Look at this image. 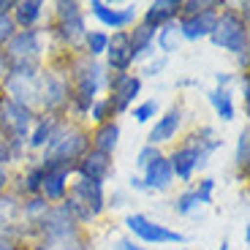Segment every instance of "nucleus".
Wrapping results in <instances>:
<instances>
[{"label": "nucleus", "mask_w": 250, "mask_h": 250, "mask_svg": "<svg viewBox=\"0 0 250 250\" xmlns=\"http://www.w3.org/2000/svg\"><path fill=\"white\" fill-rule=\"evenodd\" d=\"M104 207V199H101V188L98 182H90V180H82L79 185L74 188V196H71V209L79 212V218H93V215L101 212Z\"/></svg>", "instance_id": "obj_1"}, {"label": "nucleus", "mask_w": 250, "mask_h": 250, "mask_svg": "<svg viewBox=\"0 0 250 250\" xmlns=\"http://www.w3.org/2000/svg\"><path fill=\"white\" fill-rule=\"evenodd\" d=\"M0 128L11 133L14 142H19L27 131V109L14 104L11 98H0Z\"/></svg>", "instance_id": "obj_2"}, {"label": "nucleus", "mask_w": 250, "mask_h": 250, "mask_svg": "<svg viewBox=\"0 0 250 250\" xmlns=\"http://www.w3.org/2000/svg\"><path fill=\"white\" fill-rule=\"evenodd\" d=\"M212 38H215V44L229 46V49H234V52L245 49V27H242V22H239L234 14H226L218 25H215Z\"/></svg>", "instance_id": "obj_3"}, {"label": "nucleus", "mask_w": 250, "mask_h": 250, "mask_svg": "<svg viewBox=\"0 0 250 250\" xmlns=\"http://www.w3.org/2000/svg\"><path fill=\"white\" fill-rule=\"evenodd\" d=\"M125 226H128L133 234H139L142 239H147V242H182V234L169 231V229H163V226H158V223H150V220L142 218V215H128Z\"/></svg>", "instance_id": "obj_4"}, {"label": "nucleus", "mask_w": 250, "mask_h": 250, "mask_svg": "<svg viewBox=\"0 0 250 250\" xmlns=\"http://www.w3.org/2000/svg\"><path fill=\"white\" fill-rule=\"evenodd\" d=\"M82 150H84V136H82V133H71V136L60 139L49 152L46 169H65V163H68L71 158H76Z\"/></svg>", "instance_id": "obj_5"}, {"label": "nucleus", "mask_w": 250, "mask_h": 250, "mask_svg": "<svg viewBox=\"0 0 250 250\" xmlns=\"http://www.w3.org/2000/svg\"><path fill=\"white\" fill-rule=\"evenodd\" d=\"M8 52H11V57L22 65V62H30L33 57H36L38 52V44H36V33L33 30H25V33H19L17 38H14L11 44H8Z\"/></svg>", "instance_id": "obj_6"}, {"label": "nucleus", "mask_w": 250, "mask_h": 250, "mask_svg": "<svg viewBox=\"0 0 250 250\" xmlns=\"http://www.w3.org/2000/svg\"><path fill=\"white\" fill-rule=\"evenodd\" d=\"M215 25H218L215 14L212 11H201V14H193L190 19L182 22V33H185L188 38H201V36H207V33H212Z\"/></svg>", "instance_id": "obj_7"}, {"label": "nucleus", "mask_w": 250, "mask_h": 250, "mask_svg": "<svg viewBox=\"0 0 250 250\" xmlns=\"http://www.w3.org/2000/svg\"><path fill=\"white\" fill-rule=\"evenodd\" d=\"M60 17H62V36L68 41H76L82 36V19H79V6L76 3H60Z\"/></svg>", "instance_id": "obj_8"}, {"label": "nucleus", "mask_w": 250, "mask_h": 250, "mask_svg": "<svg viewBox=\"0 0 250 250\" xmlns=\"http://www.w3.org/2000/svg\"><path fill=\"white\" fill-rule=\"evenodd\" d=\"M106 171H109L106 152H90V155L84 158V163H82V174H84V180H90V182H101L104 177H106Z\"/></svg>", "instance_id": "obj_9"}, {"label": "nucleus", "mask_w": 250, "mask_h": 250, "mask_svg": "<svg viewBox=\"0 0 250 250\" xmlns=\"http://www.w3.org/2000/svg\"><path fill=\"white\" fill-rule=\"evenodd\" d=\"M106 46H112V52H109V62H112L114 68H128V62H131V44H128V36L125 33H117V36L112 38V44H106Z\"/></svg>", "instance_id": "obj_10"}, {"label": "nucleus", "mask_w": 250, "mask_h": 250, "mask_svg": "<svg viewBox=\"0 0 250 250\" xmlns=\"http://www.w3.org/2000/svg\"><path fill=\"white\" fill-rule=\"evenodd\" d=\"M169 180H171V166L166 161H163L161 155L155 158V161H150L147 163V185L150 188H166L169 185Z\"/></svg>", "instance_id": "obj_11"}, {"label": "nucleus", "mask_w": 250, "mask_h": 250, "mask_svg": "<svg viewBox=\"0 0 250 250\" xmlns=\"http://www.w3.org/2000/svg\"><path fill=\"white\" fill-rule=\"evenodd\" d=\"M93 11L101 22H106V25H112V27H123L133 19V8H128V11H109L104 3H93Z\"/></svg>", "instance_id": "obj_12"}, {"label": "nucleus", "mask_w": 250, "mask_h": 250, "mask_svg": "<svg viewBox=\"0 0 250 250\" xmlns=\"http://www.w3.org/2000/svg\"><path fill=\"white\" fill-rule=\"evenodd\" d=\"M95 84H98V68L93 71H84L79 76V90H76V101H79L82 109L90 106V95L95 93Z\"/></svg>", "instance_id": "obj_13"}, {"label": "nucleus", "mask_w": 250, "mask_h": 250, "mask_svg": "<svg viewBox=\"0 0 250 250\" xmlns=\"http://www.w3.org/2000/svg\"><path fill=\"white\" fill-rule=\"evenodd\" d=\"M139 93V79H131V76H123L117 82V93H114V106L125 109L131 104V98Z\"/></svg>", "instance_id": "obj_14"}, {"label": "nucleus", "mask_w": 250, "mask_h": 250, "mask_svg": "<svg viewBox=\"0 0 250 250\" xmlns=\"http://www.w3.org/2000/svg\"><path fill=\"white\" fill-rule=\"evenodd\" d=\"M180 8V3H174V0H158V3H152L150 11H147V25H161L163 19H169L171 14Z\"/></svg>", "instance_id": "obj_15"}, {"label": "nucleus", "mask_w": 250, "mask_h": 250, "mask_svg": "<svg viewBox=\"0 0 250 250\" xmlns=\"http://www.w3.org/2000/svg\"><path fill=\"white\" fill-rule=\"evenodd\" d=\"M62 180H65V169H46L44 171V180H41V185H44L46 196L49 199H60L62 196Z\"/></svg>", "instance_id": "obj_16"}, {"label": "nucleus", "mask_w": 250, "mask_h": 250, "mask_svg": "<svg viewBox=\"0 0 250 250\" xmlns=\"http://www.w3.org/2000/svg\"><path fill=\"white\" fill-rule=\"evenodd\" d=\"M177 125H180V112H177V109H171V112L155 125V131L150 133V139H152V142H166V139L177 131Z\"/></svg>", "instance_id": "obj_17"}, {"label": "nucleus", "mask_w": 250, "mask_h": 250, "mask_svg": "<svg viewBox=\"0 0 250 250\" xmlns=\"http://www.w3.org/2000/svg\"><path fill=\"white\" fill-rule=\"evenodd\" d=\"M199 163V152L196 150H182V152H177L174 155V171L180 177H190V171H193V166Z\"/></svg>", "instance_id": "obj_18"}, {"label": "nucleus", "mask_w": 250, "mask_h": 250, "mask_svg": "<svg viewBox=\"0 0 250 250\" xmlns=\"http://www.w3.org/2000/svg\"><path fill=\"white\" fill-rule=\"evenodd\" d=\"M209 98H212V106L218 109V114H220L223 120H231V117H234L231 98H229V93H226V90H215V93L209 95Z\"/></svg>", "instance_id": "obj_19"}, {"label": "nucleus", "mask_w": 250, "mask_h": 250, "mask_svg": "<svg viewBox=\"0 0 250 250\" xmlns=\"http://www.w3.org/2000/svg\"><path fill=\"white\" fill-rule=\"evenodd\" d=\"M117 125H104L98 131V136H95V142H98V147H101V152H106V150H112L114 144H117Z\"/></svg>", "instance_id": "obj_20"}, {"label": "nucleus", "mask_w": 250, "mask_h": 250, "mask_svg": "<svg viewBox=\"0 0 250 250\" xmlns=\"http://www.w3.org/2000/svg\"><path fill=\"white\" fill-rule=\"evenodd\" d=\"M38 11H41V3H36V0H30V3H17V19L22 22V25L36 22Z\"/></svg>", "instance_id": "obj_21"}, {"label": "nucleus", "mask_w": 250, "mask_h": 250, "mask_svg": "<svg viewBox=\"0 0 250 250\" xmlns=\"http://www.w3.org/2000/svg\"><path fill=\"white\" fill-rule=\"evenodd\" d=\"M150 38H152V27L150 25H142L136 33H133V38H128V44H131V55H139V52L147 46Z\"/></svg>", "instance_id": "obj_22"}, {"label": "nucleus", "mask_w": 250, "mask_h": 250, "mask_svg": "<svg viewBox=\"0 0 250 250\" xmlns=\"http://www.w3.org/2000/svg\"><path fill=\"white\" fill-rule=\"evenodd\" d=\"M87 41H90V52H93V55L104 52V49H106V44H109V38H106V36H101V33H93Z\"/></svg>", "instance_id": "obj_23"}, {"label": "nucleus", "mask_w": 250, "mask_h": 250, "mask_svg": "<svg viewBox=\"0 0 250 250\" xmlns=\"http://www.w3.org/2000/svg\"><path fill=\"white\" fill-rule=\"evenodd\" d=\"M237 161H239V166H248V131H242V136H239V144H237Z\"/></svg>", "instance_id": "obj_24"}, {"label": "nucleus", "mask_w": 250, "mask_h": 250, "mask_svg": "<svg viewBox=\"0 0 250 250\" xmlns=\"http://www.w3.org/2000/svg\"><path fill=\"white\" fill-rule=\"evenodd\" d=\"M174 36H177V27H174V25H169L166 30L161 33V46H163L166 52L174 49Z\"/></svg>", "instance_id": "obj_25"}, {"label": "nucleus", "mask_w": 250, "mask_h": 250, "mask_svg": "<svg viewBox=\"0 0 250 250\" xmlns=\"http://www.w3.org/2000/svg\"><path fill=\"white\" fill-rule=\"evenodd\" d=\"M49 131H52V123H41V125H38V131L33 133V144H36V147H38V144H44L46 136H49Z\"/></svg>", "instance_id": "obj_26"}, {"label": "nucleus", "mask_w": 250, "mask_h": 250, "mask_svg": "<svg viewBox=\"0 0 250 250\" xmlns=\"http://www.w3.org/2000/svg\"><path fill=\"white\" fill-rule=\"evenodd\" d=\"M152 114H155V101H150V104H144V106H139V109H136V120H139V123L150 120Z\"/></svg>", "instance_id": "obj_27"}, {"label": "nucleus", "mask_w": 250, "mask_h": 250, "mask_svg": "<svg viewBox=\"0 0 250 250\" xmlns=\"http://www.w3.org/2000/svg\"><path fill=\"white\" fill-rule=\"evenodd\" d=\"M196 201H199V199H196V193H185L180 201H177V209H180V212H188V209H190Z\"/></svg>", "instance_id": "obj_28"}, {"label": "nucleus", "mask_w": 250, "mask_h": 250, "mask_svg": "<svg viewBox=\"0 0 250 250\" xmlns=\"http://www.w3.org/2000/svg\"><path fill=\"white\" fill-rule=\"evenodd\" d=\"M11 30H14L11 19L0 17V44H3V41H6V38H11Z\"/></svg>", "instance_id": "obj_29"}, {"label": "nucleus", "mask_w": 250, "mask_h": 250, "mask_svg": "<svg viewBox=\"0 0 250 250\" xmlns=\"http://www.w3.org/2000/svg\"><path fill=\"white\" fill-rule=\"evenodd\" d=\"M109 106H112L109 101H104V104H95V106H93V117H95V120H104V117H106V112H109Z\"/></svg>", "instance_id": "obj_30"}, {"label": "nucleus", "mask_w": 250, "mask_h": 250, "mask_svg": "<svg viewBox=\"0 0 250 250\" xmlns=\"http://www.w3.org/2000/svg\"><path fill=\"white\" fill-rule=\"evenodd\" d=\"M209 190H212V180H207L204 185H201V190L196 193V199H199V201H209Z\"/></svg>", "instance_id": "obj_31"}, {"label": "nucleus", "mask_w": 250, "mask_h": 250, "mask_svg": "<svg viewBox=\"0 0 250 250\" xmlns=\"http://www.w3.org/2000/svg\"><path fill=\"white\" fill-rule=\"evenodd\" d=\"M41 180H44V171H33L30 180H27V188H30V190H36V188L41 185Z\"/></svg>", "instance_id": "obj_32"}, {"label": "nucleus", "mask_w": 250, "mask_h": 250, "mask_svg": "<svg viewBox=\"0 0 250 250\" xmlns=\"http://www.w3.org/2000/svg\"><path fill=\"white\" fill-rule=\"evenodd\" d=\"M155 158H158V152L152 150V147H147V150L139 155V163H150V161H155Z\"/></svg>", "instance_id": "obj_33"}, {"label": "nucleus", "mask_w": 250, "mask_h": 250, "mask_svg": "<svg viewBox=\"0 0 250 250\" xmlns=\"http://www.w3.org/2000/svg\"><path fill=\"white\" fill-rule=\"evenodd\" d=\"M114 250H142V248H136V245H131V242H125V239H123V242H117V248H114Z\"/></svg>", "instance_id": "obj_34"}, {"label": "nucleus", "mask_w": 250, "mask_h": 250, "mask_svg": "<svg viewBox=\"0 0 250 250\" xmlns=\"http://www.w3.org/2000/svg\"><path fill=\"white\" fill-rule=\"evenodd\" d=\"M6 158H8V147L3 142V133H0V161H6Z\"/></svg>", "instance_id": "obj_35"}, {"label": "nucleus", "mask_w": 250, "mask_h": 250, "mask_svg": "<svg viewBox=\"0 0 250 250\" xmlns=\"http://www.w3.org/2000/svg\"><path fill=\"white\" fill-rule=\"evenodd\" d=\"M6 8H11V3H0V17H3V11H6Z\"/></svg>", "instance_id": "obj_36"}, {"label": "nucleus", "mask_w": 250, "mask_h": 250, "mask_svg": "<svg viewBox=\"0 0 250 250\" xmlns=\"http://www.w3.org/2000/svg\"><path fill=\"white\" fill-rule=\"evenodd\" d=\"M3 182H6V174H3V169H0V188H3Z\"/></svg>", "instance_id": "obj_37"}, {"label": "nucleus", "mask_w": 250, "mask_h": 250, "mask_svg": "<svg viewBox=\"0 0 250 250\" xmlns=\"http://www.w3.org/2000/svg\"><path fill=\"white\" fill-rule=\"evenodd\" d=\"M0 250H14L11 245H0Z\"/></svg>", "instance_id": "obj_38"}, {"label": "nucleus", "mask_w": 250, "mask_h": 250, "mask_svg": "<svg viewBox=\"0 0 250 250\" xmlns=\"http://www.w3.org/2000/svg\"><path fill=\"white\" fill-rule=\"evenodd\" d=\"M38 250H44V248H38Z\"/></svg>", "instance_id": "obj_39"}]
</instances>
